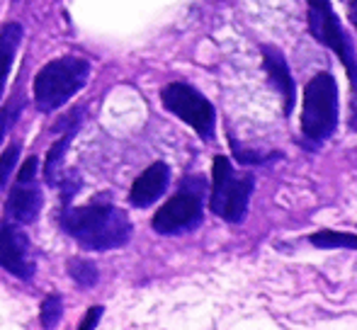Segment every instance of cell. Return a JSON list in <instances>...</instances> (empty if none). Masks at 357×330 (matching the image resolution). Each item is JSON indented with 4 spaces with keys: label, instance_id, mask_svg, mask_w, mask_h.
<instances>
[{
    "label": "cell",
    "instance_id": "1",
    "mask_svg": "<svg viewBox=\"0 0 357 330\" xmlns=\"http://www.w3.org/2000/svg\"><path fill=\"white\" fill-rule=\"evenodd\" d=\"M63 228L88 250H112L129 241L132 223L127 214L109 204L68 209L61 219Z\"/></svg>",
    "mask_w": 357,
    "mask_h": 330
},
{
    "label": "cell",
    "instance_id": "2",
    "mask_svg": "<svg viewBox=\"0 0 357 330\" xmlns=\"http://www.w3.org/2000/svg\"><path fill=\"white\" fill-rule=\"evenodd\" d=\"M90 63L80 56H61L49 61L34 78V102L42 112H54L88 83Z\"/></svg>",
    "mask_w": 357,
    "mask_h": 330
},
{
    "label": "cell",
    "instance_id": "3",
    "mask_svg": "<svg viewBox=\"0 0 357 330\" xmlns=\"http://www.w3.org/2000/svg\"><path fill=\"white\" fill-rule=\"evenodd\" d=\"M338 124V85L331 73H316L304 90L301 132L306 139L321 143L335 132Z\"/></svg>",
    "mask_w": 357,
    "mask_h": 330
},
{
    "label": "cell",
    "instance_id": "4",
    "mask_svg": "<svg viewBox=\"0 0 357 330\" xmlns=\"http://www.w3.org/2000/svg\"><path fill=\"white\" fill-rule=\"evenodd\" d=\"M253 192L250 175H236L229 158H214V189H212V212L226 221H241L248 209V199Z\"/></svg>",
    "mask_w": 357,
    "mask_h": 330
},
{
    "label": "cell",
    "instance_id": "5",
    "mask_svg": "<svg viewBox=\"0 0 357 330\" xmlns=\"http://www.w3.org/2000/svg\"><path fill=\"white\" fill-rule=\"evenodd\" d=\"M309 24H311L314 37L338 54L343 66L348 68L350 81H353V85L357 88V58H355L353 42H350L348 34L343 32L338 15L333 13L328 0H309Z\"/></svg>",
    "mask_w": 357,
    "mask_h": 330
},
{
    "label": "cell",
    "instance_id": "6",
    "mask_svg": "<svg viewBox=\"0 0 357 330\" xmlns=\"http://www.w3.org/2000/svg\"><path fill=\"white\" fill-rule=\"evenodd\" d=\"M165 109L188 122L202 139H212L214 134V107L204 95L185 83H170L160 93Z\"/></svg>",
    "mask_w": 357,
    "mask_h": 330
},
{
    "label": "cell",
    "instance_id": "7",
    "mask_svg": "<svg viewBox=\"0 0 357 330\" xmlns=\"http://www.w3.org/2000/svg\"><path fill=\"white\" fill-rule=\"evenodd\" d=\"M202 221V202L195 192H180L175 197H170L163 207L155 212L153 217V228L165 236L173 233H183L195 228Z\"/></svg>",
    "mask_w": 357,
    "mask_h": 330
},
{
    "label": "cell",
    "instance_id": "8",
    "mask_svg": "<svg viewBox=\"0 0 357 330\" xmlns=\"http://www.w3.org/2000/svg\"><path fill=\"white\" fill-rule=\"evenodd\" d=\"M0 267L20 279H29L34 272L29 241L15 226H0Z\"/></svg>",
    "mask_w": 357,
    "mask_h": 330
},
{
    "label": "cell",
    "instance_id": "9",
    "mask_svg": "<svg viewBox=\"0 0 357 330\" xmlns=\"http://www.w3.org/2000/svg\"><path fill=\"white\" fill-rule=\"evenodd\" d=\"M168 178H170V170L165 163L149 165L137 178V182L132 184V194H129L132 204H137V207H149V204H153L155 199L165 192V187H168Z\"/></svg>",
    "mask_w": 357,
    "mask_h": 330
},
{
    "label": "cell",
    "instance_id": "10",
    "mask_svg": "<svg viewBox=\"0 0 357 330\" xmlns=\"http://www.w3.org/2000/svg\"><path fill=\"white\" fill-rule=\"evenodd\" d=\"M42 212V192L32 182H17L10 192L8 199V214L17 223H32L37 221Z\"/></svg>",
    "mask_w": 357,
    "mask_h": 330
},
{
    "label": "cell",
    "instance_id": "11",
    "mask_svg": "<svg viewBox=\"0 0 357 330\" xmlns=\"http://www.w3.org/2000/svg\"><path fill=\"white\" fill-rule=\"evenodd\" d=\"M263 61H265V68H268L270 78H273V83L278 85L284 97V114H289L291 102H294V81H291V76H289L284 56L275 47H263Z\"/></svg>",
    "mask_w": 357,
    "mask_h": 330
},
{
    "label": "cell",
    "instance_id": "12",
    "mask_svg": "<svg viewBox=\"0 0 357 330\" xmlns=\"http://www.w3.org/2000/svg\"><path fill=\"white\" fill-rule=\"evenodd\" d=\"M22 24L17 22H8L0 29V97H3L5 81H8L10 66H13L15 54H17V47L22 42Z\"/></svg>",
    "mask_w": 357,
    "mask_h": 330
},
{
    "label": "cell",
    "instance_id": "13",
    "mask_svg": "<svg viewBox=\"0 0 357 330\" xmlns=\"http://www.w3.org/2000/svg\"><path fill=\"white\" fill-rule=\"evenodd\" d=\"M311 243L316 248H353L357 250V236L353 233H338V231H321L311 236Z\"/></svg>",
    "mask_w": 357,
    "mask_h": 330
},
{
    "label": "cell",
    "instance_id": "14",
    "mask_svg": "<svg viewBox=\"0 0 357 330\" xmlns=\"http://www.w3.org/2000/svg\"><path fill=\"white\" fill-rule=\"evenodd\" d=\"M71 139H73V132H68L66 136H63L59 143H54L52 151H49L47 163H44V178H47V182H52V184L56 182V170H59V165H61V161H63V153H66Z\"/></svg>",
    "mask_w": 357,
    "mask_h": 330
},
{
    "label": "cell",
    "instance_id": "15",
    "mask_svg": "<svg viewBox=\"0 0 357 330\" xmlns=\"http://www.w3.org/2000/svg\"><path fill=\"white\" fill-rule=\"evenodd\" d=\"M68 274L75 279V284H80V287H95V282H98V267H95L90 260H71L68 262Z\"/></svg>",
    "mask_w": 357,
    "mask_h": 330
},
{
    "label": "cell",
    "instance_id": "16",
    "mask_svg": "<svg viewBox=\"0 0 357 330\" xmlns=\"http://www.w3.org/2000/svg\"><path fill=\"white\" fill-rule=\"evenodd\" d=\"M61 316H63L61 297H56V294L47 297V301L42 304V313H39V323H42V328L54 330L59 326V321H61Z\"/></svg>",
    "mask_w": 357,
    "mask_h": 330
},
{
    "label": "cell",
    "instance_id": "17",
    "mask_svg": "<svg viewBox=\"0 0 357 330\" xmlns=\"http://www.w3.org/2000/svg\"><path fill=\"white\" fill-rule=\"evenodd\" d=\"M17 156H20V146H17V143H10V146L3 151V156H0V187L8 182L10 173H13L15 165H17Z\"/></svg>",
    "mask_w": 357,
    "mask_h": 330
},
{
    "label": "cell",
    "instance_id": "18",
    "mask_svg": "<svg viewBox=\"0 0 357 330\" xmlns=\"http://www.w3.org/2000/svg\"><path fill=\"white\" fill-rule=\"evenodd\" d=\"M15 117H17V102H13V104H8L5 109H0V141H3L8 127L15 122Z\"/></svg>",
    "mask_w": 357,
    "mask_h": 330
},
{
    "label": "cell",
    "instance_id": "19",
    "mask_svg": "<svg viewBox=\"0 0 357 330\" xmlns=\"http://www.w3.org/2000/svg\"><path fill=\"white\" fill-rule=\"evenodd\" d=\"M100 318H102V306L88 308V313H85V318L80 321L78 330H95V328H98V323H100Z\"/></svg>",
    "mask_w": 357,
    "mask_h": 330
},
{
    "label": "cell",
    "instance_id": "20",
    "mask_svg": "<svg viewBox=\"0 0 357 330\" xmlns=\"http://www.w3.org/2000/svg\"><path fill=\"white\" fill-rule=\"evenodd\" d=\"M37 156H29L27 161L22 163V170H20V178H17V182H32L34 180V175H37Z\"/></svg>",
    "mask_w": 357,
    "mask_h": 330
},
{
    "label": "cell",
    "instance_id": "21",
    "mask_svg": "<svg viewBox=\"0 0 357 330\" xmlns=\"http://www.w3.org/2000/svg\"><path fill=\"white\" fill-rule=\"evenodd\" d=\"M350 19H353V24L357 27V0H350Z\"/></svg>",
    "mask_w": 357,
    "mask_h": 330
}]
</instances>
